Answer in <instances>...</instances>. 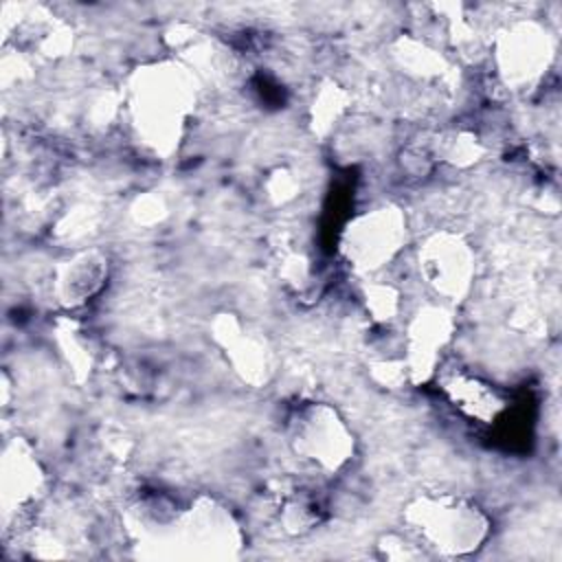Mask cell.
<instances>
[{"instance_id": "1", "label": "cell", "mask_w": 562, "mask_h": 562, "mask_svg": "<svg viewBox=\"0 0 562 562\" xmlns=\"http://www.w3.org/2000/svg\"><path fill=\"white\" fill-rule=\"evenodd\" d=\"M195 101V75L178 59L140 64L125 83L130 125L138 143L160 158L180 149Z\"/></svg>"}, {"instance_id": "2", "label": "cell", "mask_w": 562, "mask_h": 562, "mask_svg": "<svg viewBox=\"0 0 562 562\" xmlns=\"http://www.w3.org/2000/svg\"><path fill=\"white\" fill-rule=\"evenodd\" d=\"M402 520L426 549L443 558L472 555L492 533L485 509L452 492H426L411 498L402 509Z\"/></svg>"}, {"instance_id": "3", "label": "cell", "mask_w": 562, "mask_h": 562, "mask_svg": "<svg viewBox=\"0 0 562 562\" xmlns=\"http://www.w3.org/2000/svg\"><path fill=\"white\" fill-rule=\"evenodd\" d=\"M288 448L327 474L340 472L356 454V435L340 411L327 402L307 400L285 417Z\"/></svg>"}, {"instance_id": "4", "label": "cell", "mask_w": 562, "mask_h": 562, "mask_svg": "<svg viewBox=\"0 0 562 562\" xmlns=\"http://www.w3.org/2000/svg\"><path fill=\"white\" fill-rule=\"evenodd\" d=\"M408 241V220L397 204H380L353 215L340 231V257L356 272H378Z\"/></svg>"}, {"instance_id": "5", "label": "cell", "mask_w": 562, "mask_h": 562, "mask_svg": "<svg viewBox=\"0 0 562 562\" xmlns=\"http://www.w3.org/2000/svg\"><path fill=\"white\" fill-rule=\"evenodd\" d=\"M555 55L553 37L536 20H516L503 26L492 46L501 83L512 92H527L540 83Z\"/></svg>"}, {"instance_id": "6", "label": "cell", "mask_w": 562, "mask_h": 562, "mask_svg": "<svg viewBox=\"0 0 562 562\" xmlns=\"http://www.w3.org/2000/svg\"><path fill=\"white\" fill-rule=\"evenodd\" d=\"M417 270L437 296L461 303L470 294L476 277V255L461 233L437 231L422 241Z\"/></svg>"}, {"instance_id": "7", "label": "cell", "mask_w": 562, "mask_h": 562, "mask_svg": "<svg viewBox=\"0 0 562 562\" xmlns=\"http://www.w3.org/2000/svg\"><path fill=\"white\" fill-rule=\"evenodd\" d=\"M169 540L193 558H233L241 547V529L233 514L211 496H198L182 509Z\"/></svg>"}, {"instance_id": "8", "label": "cell", "mask_w": 562, "mask_h": 562, "mask_svg": "<svg viewBox=\"0 0 562 562\" xmlns=\"http://www.w3.org/2000/svg\"><path fill=\"white\" fill-rule=\"evenodd\" d=\"M209 334L215 347L226 358L228 367L244 384L259 389L274 378L277 353L270 340L263 334L244 325L239 316H235L233 312L215 314Z\"/></svg>"}, {"instance_id": "9", "label": "cell", "mask_w": 562, "mask_h": 562, "mask_svg": "<svg viewBox=\"0 0 562 562\" xmlns=\"http://www.w3.org/2000/svg\"><path fill=\"white\" fill-rule=\"evenodd\" d=\"M454 329L457 323L452 314L441 305H424L411 316L402 356L411 384L419 386L437 375L441 356L450 345Z\"/></svg>"}, {"instance_id": "10", "label": "cell", "mask_w": 562, "mask_h": 562, "mask_svg": "<svg viewBox=\"0 0 562 562\" xmlns=\"http://www.w3.org/2000/svg\"><path fill=\"white\" fill-rule=\"evenodd\" d=\"M110 259L99 248H81L59 259L53 268V296L59 307L72 312L90 303L105 288Z\"/></svg>"}, {"instance_id": "11", "label": "cell", "mask_w": 562, "mask_h": 562, "mask_svg": "<svg viewBox=\"0 0 562 562\" xmlns=\"http://www.w3.org/2000/svg\"><path fill=\"white\" fill-rule=\"evenodd\" d=\"M42 490L44 470L33 448L22 437L7 441L0 461V503L4 520L29 507Z\"/></svg>"}, {"instance_id": "12", "label": "cell", "mask_w": 562, "mask_h": 562, "mask_svg": "<svg viewBox=\"0 0 562 562\" xmlns=\"http://www.w3.org/2000/svg\"><path fill=\"white\" fill-rule=\"evenodd\" d=\"M439 384L459 413L481 424H492L507 406L503 395L490 382L465 371L446 373Z\"/></svg>"}, {"instance_id": "13", "label": "cell", "mask_w": 562, "mask_h": 562, "mask_svg": "<svg viewBox=\"0 0 562 562\" xmlns=\"http://www.w3.org/2000/svg\"><path fill=\"white\" fill-rule=\"evenodd\" d=\"M18 35L24 53L48 61L66 57L75 44L72 26L48 13L26 15L18 26Z\"/></svg>"}, {"instance_id": "14", "label": "cell", "mask_w": 562, "mask_h": 562, "mask_svg": "<svg viewBox=\"0 0 562 562\" xmlns=\"http://www.w3.org/2000/svg\"><path fill=\"white\" fill-rule=\"evenodd\" d=\"M182 514V507L173 503L169 496L160 492H147L140 494L125 514V522L130 525V531L140 540H169L178 518Z\"/></svg>"}, {"instance_id": "15", "label": "cell", "mask_w": 562, "mask_h": 562, "mask_svg": "<svg viewBox=\"0 0 562 562\" xmlns=\"http://www.w3.org/2000/svg\"><path fill=\"white\" fill-rule=\"evenodd\" d=\"M391 61L404 77L413 81H435L450 70L446 55L413 33H404L393 40Z\"/></svg>"}, {"instance_id": "16", "label": "cell", "mask_w": 562, "mask_h": 562, "mask_svg": "<svg viewBox=\"0 0 562 562\" xmlns=\"http://www.w3.org/2000/svg\"><path fill=\"white\" fill-rule=\"evenodd\" d=\"M353 103V97L345 86L334 79H323L310 101L307 110V125L314 138L325 140L329 138L336 127L345 121Z\"/></svg>"}, {"instance_id": "17", "label": "cell", "mask_w": 562, "mask_h": 562, "mask_svg": "<svg viewBox=\"0 0 562 562\" xmlns=\"http://www.w3.org/2000/svg\"><path fill=\"white\" fill-rule=\"evenodd\" d=\"M55 342L72 378L77 382L88 380L94 369V349L88 338V331L72 318H59L55 323Z\"/></svg>"}, {"instance_id": "18", "label": "cell", "mask_w": 562, "mask_h": 562, "mask_svg": "<svg viewBox=\"0 0 562 562\" xmlns=\"http://www.w3.org/2000/svg\"><path fill=\"white\" fill-rule=\"evenodd\" d=\"M430 151H432L435 160H441V162H446L450 167H457V169L474 167L487 154V149L481 143V138L474 132H470V130H448V132H441L435 138Z\"/></svg>"}, {"instance_id": "19", "label": "cell", "mask_w": 562, "mask_h": 562, "mask_svg": "<svg viewBox=\"0 0 562 562\" xmlns=\"http://www.w3.org/2000/svg\"><path fill=\"white\" fill-rule=\"evenodd\" d=\"M362 303L369 316L378 323H389L400 314L402 307V294L395 285L371 281L362 288Z\"/></svg>"}, {"instance_id": "20", "label": "cell", "mask_w": 562, "mask_h": 562, "mask_svg": "<svg viewBox=\"0 0 562 562\" xmlns=\"http://www.w3.org/2000/svg\"><path fill=\"white\" fill-rule=\"evenodd\" d=\"M281 525L288 533L301 536L312 531L321 522V507L314 498L310 496H292L283 507H281Z\"/></svg>"}, {"instance_id": "21", "label": "cell", "mask_w": 562, "mask_h": 562, "mask_svg": "<svg viewBox=\"0 0 562 562\" xmlns=\"http://www.w3.org/2000/svg\"><path fill=\"white\" fill-rule=\"evenodd\" d=\"M263 193L272 206H285L301 193L299 176L288 167H274L263 180Z\"/></svg>"}, {"instance_id": "22", "label": "cell", "mask_w": 562, "mask_h": 562, "mask_svg": "<svg viewBox=\"0 0 562 562\" xmlns=\"http://www.w3.org/2000/svg\"><path fill=\"white\" fill-rule=\"evenodd\" d=\"M169 215V206L167 200L156 193V191H145L140 195H136L130 204V217L136 226L143 228H151L156 224H162Z\"/></svg>"}, {"instance_id": "23", "label": "cell", "mask_w": 562, "mask_h": 562, "mask_svg": "<svg viewBox=\"0 0 562 562\" xmlns=\"http://www.w3.org/2000/svg\"><path fill=\"white\" fill-rule=\"evenodd\" d=\"M369 375L375 384H380L382 389H402L404 384H411L408 380V371L402 358L393 360H375L369 367Z\"/></svg>"}, {"instance_id": "24", "label": "cell", "mask_w": 562, "mask_h": 562, "mask_svg": "<svg viewBox=\"0 0 562 562\" xmlns=\"http://www.w3.org/2000/svg\"><path fill=\"white\" fill-rule=\"evenodd\" d=\"M279 277H281V281H283L288 288H292V290H296V292H303V290L312 283V279H314L310 259L303 257V255H299V252L288 255V257L283 259L281 268H279Z\"/></svg>"}, {"instance_id": "25", "label": "cell", "mask_w": 562, "mask_h": 562, "mask_svg": "<svg viewBox=\"0 0 562 562\" xmlns=\"http://www.w3.org/2000/svg\"><path fill=\"white\" fill-rule=\"evenodd\" d=\"M411 538H404L402 533H384L378 542V549L382 551V558L386 560H413L422 555V542L408 531Z\"/></svg>"}]
</instances>
